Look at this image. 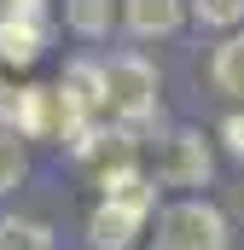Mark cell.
<instances>
[{
  "label": "cell",
  "instance_id": "obj_13",
  "mask_svg": "<svg viewBox=\"0 0 244 250\" xmlns=\"http://www.w3.org/2000/svg\"><path fill=\"white\" fill-rule=\"evenodd\" d=\"M12 105H18V99H12V87L0 82V117H6V123H12Z\"/></svg>",
  "mask_w": 244,
  "mask_h": 250
},
{
  "label": "cell",
  "instance_id": "obj_9",
  "mask_svg": "<svg viewBox=\"0 0 244 250\" xmlns=\"http://www.w3.org/2000/svg\"><path fill=\"white\" fill-rule=\"evenodd\" d=\"M64 18L76 35H105L111 29V0H64Z\"/></svg>",
  "mask_w": 244,
  "mask_h": 250
},
{
  "label": "cell",
  "instance_id": "obj_12",
  "mask_svg": "<svg viewBox=\"0 0 244 250\" xmlns=\"http://www.w3.org/2000/svg\"><path fill=\"white\" fill-rule=\"evenodd\" d=\"M221 140H227V151H233V157H244V111L221 123Z\"/></svg>",
  "mask_w": 244,
  "mask_h": 250
},
{
  "label": "cell",
  "instance_id": "obj_4",
  "mask_svg": "<svg viewBox=\"0 0 244 250\" xmlns=\"http://www.w3.org/2000/svg\"><path fill=\"white\" fill-rule=\"evenodd\" d=\"M157 181H163V187H203V181H209V146H203V134L181 128V134L163 140Z\"/></svg>",
  "mask_w": 244,
  "mask_h": 250
},
{
  "label": "cell",
  "instance_id": "obj_6",
  "mask_svg": "<svg viewBox=\"0 0 244 250\" xmlns=\"http://www.w3.org/2000/svg\"><path fill=\"white\" fill-rule=\"evenodd\" d=\"M181 23V0H128V29L134 35H169Z\"/></svg>",
  "mask_w": 244,
  "mask_h": 250
},
{
  "label": "cell",
  "instance_id": "obj_3",
  "mask_svg": "<svg viewBox=\"0 0 244 250\" xmlns=\"http://www.w3.org/2000/svg\"><path fill=\"white\" fill-rule=\"evenodd\" d=\"M145 204H151V198H105V204L93 209V221H87L93 250H134L140 221H145Z\"/></svg>",
  "mask_w": 244,
  "mask_h": 250
},
{
  "label": "cell",
  "instance_id": "obj_14",
  "mask_svg": "<svg viewBox=\"0 0 244 250\" xmlns=\"http://www.w3.org/2000/svg\"><path fill=\"white\" fill-rule=\"evenodd\" d=\"M6 12H41V0H0Z\"/></svg>",
  "mask_w": 244,
  "mask_h": 250
},
{
  "label": "cell",
  "instance_id": "obj_7",
  "mask_svg": "<svg viewBox=\"0 0 244 250\" xmlns=\"http://www.w3.org/2000/svg\"><path fill=\"white\" fill-rule=\"evenodd\" d=\"M209 76H215V87H221V93L244 99V35H233L227 47H215V59H209Z\"/></svg>",
  "mask_w": 244,
  "mask_h": 250
},
{
  "label": "cell",
  "instance_id": "obj_2",
  "mask_svg": "<svg viewBox=\"0 0 244 250\" xmlns=\"http://www.w3.org/2000/svg\"><path fill=\"white\" fill-rule=\"evenodd\" d=\"M157 250H227V221H221V209H215V204H198V198L163 209Z\"/></svg>",
  "mask_w": 244,
  "mask_h": 250
},
{
  "label": "cell",
  "instance_id": "obj_11",
  "mask_svg": "<svg viewBox=\"0 0 244 250\" xmlns=\"http://www.w3.org/2000/svg\"><path fill=\"white\" fill-rule=\"evenodd\" d=\"M192 12H198L203 23H215V29H227V23H244V0H192Z\"/></svg>",
  "mask_w": 244,
  "mask_h": 250
},
{
  "label": "cell",
  "instance_id": "obj_10",
  "mask_svg": "<svg viewBox=\"0 0 244 250\" xmlns=\"http://www.w3.org/2000/svg\"><path fill=\"white\" fill-rule=\"evenodd\" d=\"M18 181H23V146H18V134L0 128V192H12Z\"/></svg>",
  "mask_w": 244,
  "mask_h": 250
},
{
  "label": "cell",
  "instance_id": "obj_5",
  "mask_svg": "<svg viewBox=\"0 0 244 250\" xmlns=\"http://www.w3.org/2000/svg\"><path fill=\"white\" fill-rule=\"evenodd\" d=\"M47 47L41 12H0V64H35Z\"/></svg>",
  "mask_w": 244,
  "mask_h": 250
},
{
  "label": "cell",
  "instance_id": "obj_1",
  "mask_svg": "<svg viewBox=\"0 0 244 250\" xmlns=\"http://www.w3.org/2000/svg\"><path fill=\"white\" fill-rule=\"evenodd\" d=\"M99 99H105V111L117 117V123H145L151 111H157V70L140 59V53H122L99 70Z\"/></svg>",
  "mask_w": 244,
  "mask_h": 250
},
{
  "label": "cell",
  "instance_id": "obj_8",
  "mask_svg": "<svg viewBox=\"0 0 244 250\" xmlns=\"http://www.w3.org/2000/svg\"><path fill=\"white\" fill-rule=\"evenodd\" d=\"M0 250H53V233H47L41 221L6 215V221H0Z\"/></svg>",
  "mask_w": 244,
  "mask_h": 250
}]
</instances>
